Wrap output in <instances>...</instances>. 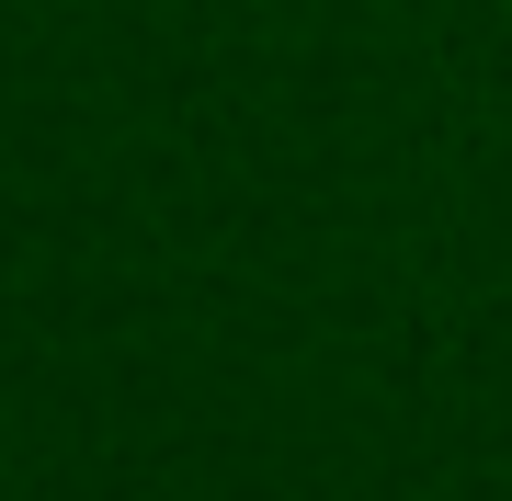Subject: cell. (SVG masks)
I'll use <instances>...</instances> for the list:
<instances>
[]
</instances>
